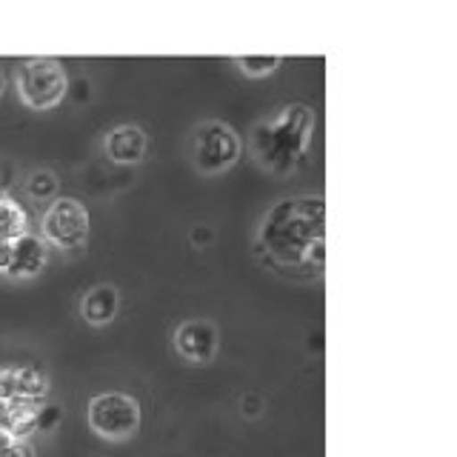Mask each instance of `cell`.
Listing matches in <instances>:
<instances>
[{
	"mask_svg": "<svg viewBox=\"0 0 457 457\" xmlns=\"http://www.w3.org/2000/svg\"><path fill=\"white\" fill-rule=\"evenodd\" d=\"M261 246L275 257L280 266L312 263L320 266L326 261V204L318 195L286 197L278 200L266 212L257 232Z\"/></svg>",
	"mask_w": 457,
	"mask_h": 457,
	"instance_id": "cell-1",
	"label": "cell"
},
{
	"mask_svg": "<svg viewBox=\"0 0 457 457\" xmlns=\"http://www.w3.org/2000/svg\"><path fill=\"white\" fill-rule=\"evenodd\" d=\"M314 132V112L303 104L283 106L275 118L257 123L254 129V157L263 169L286 175L292 171L300 157L306 154Z\"/></svg>",
	"mask_w": 457,
	"mask_h": 457,
	"instance_id": "cell-2",
	"label": "cell"
},
{
	"mask_svg": "<svg viewBox=\"0 0 457 457\" xmlns=\"http://www.w3.org/2000/svg\"><path fill=\"white\" fill-rule=\"evenodd\" d=\"M18 95L29 109L46 112L66 97V69L54 57H29L18 69Z\"/></svg>",
	"mask_w": 457,
	"mask_h": 457,
	"instance_id": "cell-3",
	"label": "cell"
},
{
	"mask_svg": "<svg viewBox=\"0 0 457 457\" xmlns=\"http://www.w3.org/2000/svg\"><path fill=\"white\" fill-rule=\"evenodd\" d=\"M89 428L112 443L129 440L140 428V403L123 392L95 395L89 400Z\"/></svg>",
	"mask_w": 457,
	"mask_h": 457,
	"instance_id": "cell-4",
	"label": "cell"
},
{
	"mask_svg": "<svg viewBox=\"0 0 457 457\" xmlns=\"http://www.w3.org/2000/svg\"><path fill=\"white\" fill-rule=\"evenodd\" d=\"M40 237L63 252L80 249L89 237V212L78 197H54L40 220Z\"/></svg>",
	"mask_w": 457,
	"mask_h": 457,
	"instance_id": "cell-5",
	"label": "cell"
},
{
	"mask_svg": "<svg viewBox=\"0 0 457 457\" xmlns=\"http://www.w3.org/2000/svg\"><path fill=\"white\" fill-rule=\"evenodd\" d=\"M240 157V137L228 123L209 120L197 129L192 161L200 175H223Z\"/></svg>",
	"mask_w": 457,
	"mask_h": 457,
	"instance_id": "cell-6",
	"label": "cell"
},
{
	"mask_svg": "<svg viewBox=\"0 0 457 457\" xmlns=\"http://www.w3.org/2000/svg\"><path fill=\"white\" fill-rule=\"evenodd\" d=\"M175 352L189 363H209L218 354V328L204 318L183 320L175 328Z\"/></svg>",
	"mask_w": 457,
	"mask_h": 457,
	"instance_id": "cell-7",
	"label": "cell"
},
{
	"mask_svg": "<svg viewBox=\"0 0 457 457\" xmlns=\"http://www.w3.org/2000/svg\"><path fill=\"white\" fill-rule=\"evenodd\" d=\"M49 395V380L43 371L32 366H4L0 369V403H14V400H26V403H43Z\"/></svg>",
	"mask_w": 457,
	"mask_h": 457,
	"instance_id": "cell-8",
	"label": "cell"
},
{
	"mask_svg": "<svg viewBox=\"0 0 457 457\" xmlns=\"http://www.w3.org/2000/svg\"><path fill=\"white\" fill-rule=\"evenodd\" d=\"M104 149H106V157L112 163L132 166V163H140L143 157H146L149 137L140 126H129V123L114 126L104 140Z\"/></svg>",
	"mask_w": 457,
	"mask_h": 457,
	"instance_id": "cell-9",
	"label": "cell"
},
{
	"mask_svg": "<svg viewBox=\"0 0 457 457\" xmlns=\"http://www.w3.org/2000/svg\"><path fill=\"white\" fill-rule=\"evenodd\" d=\"M49 261V252H46V243L37 235H23L12 243V263H9V271L6 275L12 278H35L43 271Z\"/></svg>",
	"mask_w": 457,
	"mask_h": 457,
	"instance_id": "cell-10",
	"label": "cell"
},
{
	"mask_svg": "<svg viewBox=\"0 0 457 457\" xmlns=\"http://www.w3.org/2000/svg\"><path fill=\"white\" fill-rule=\"evenodd\" d=\"M120 309V292L114 286L104 283V286H95L83 295L80 300V314L83 320L89 326H106L114 320V314Z\"/></svg>",
	"mask_w": 457,
	"mask_h": 457,
	"instance_id": "cell-11",
	"label": "cell"
},
{
	"mask_svg": "<svg viewBox=\"0 0 457 457\" xmlns=\"http://www.w3.org/2000/svg\"><path fill=\"white\" fill-rule=\"evenodd\" d=\"M29 232V218L14 197L0 195V240L14 243Z\"/></svg>",
	"mask_w": 457,
	"mask_h": 457,
	"instance_id": "cell-12",
	"label": "cell"
},
{
	"mask_svg": "<svg viewBox=\"0 0 457 457\" xmlns=\"http://www.w3.org/2000/svg\"><path fill=\"white\" fill-rule=\"evenodd\" d=\"M235 63L240 66L243 75L266 78V75H271V71H275L283 63V57H278V54H252V57H235Z\"/></svg>",
	"mask_w": 457,
	"mask_h": 457,
	"instance_id": "cell-13",
	"label": "cell"
},
{
	"mask_svg": "<svg viewBox=\"0 0 457 457\" xmlns=\"http://www.w3.org/2000/svg\"><path fill=\"white\" fill-rule=\"evenodd\" d=\"M57 186H61V183H57L54 171L40 169V171H35V175H29V180H26V192L32 195L35 200H54Z\"/></svg>",
	"mask_w": 457,
	"mask_h": 457,
	"instance_id": "cell-14",
	"label": "cell"
},
{
	"mask_svg": "<svg viewBox=\"0 0 457 457\" xmlns=\"http://www.w3.org/2000/svg\"><path fill=\"white\" fill-rule=\"evenodd\" d=\"M23 446L18 437H12L6 428H0V457H21L23 454Z\"/></svg>",
	"mask_w": 457,
	"mask_h": 457,
	"instance_id": "cell-15",
	"label": "cell"
},
{
	"mask_svg": "<svg viewBox=\"0 0 457 457\" xmlns=\"http://www.w3.org/2000/svg\"><path fill=\"white\" fill-rule=\"evenodd\" d=\"M9 263H12V243L9 240H0V275L9 271Z\"/></svg>",
	"mask_w": 457,
	"mask_h": 457,
	"instance_id": "cell-16",
	"label": "cell"
},
{
	"mask_svg": "<svg viewBox=\"0 0 457 457\" xmlns=\"http://www.w3.org/2000/svg\"><path fill=\"white\" fill-rule=\"evenodd\" d=\"M21 457H35V452H32V446H29V443L23 446V454H21Z\"/></svg>",
	"mask_w": 457,
	"mask_h": 457,
	"instance_id": "cell-17",
	"label": "cell"
},
{
	"mask_svg": "<svg viewBox=\"0 0 457 457\" xmlns=\"http://www.w3.org/2000/svg\"><path fill=\"white\" fill-rule=\"evenodd\" d=\"M0 95H4V71H0Z\"/></svg>",
	"mask_w": 457,
	"mask_h": 457,
	"instance_id": "cell-18",
	"label": "cell"
}]
</instances>
